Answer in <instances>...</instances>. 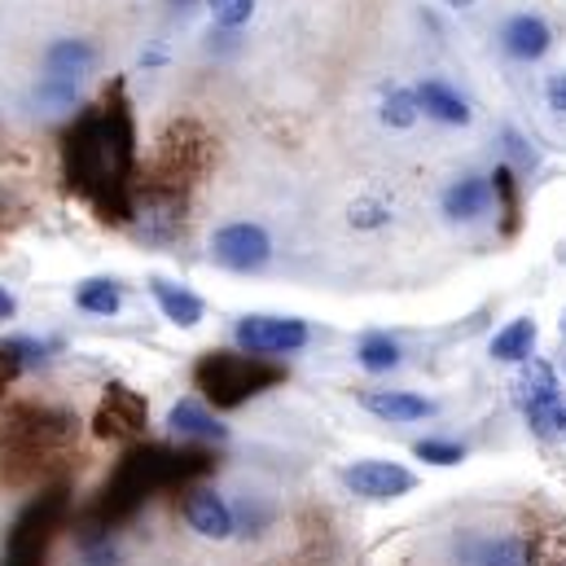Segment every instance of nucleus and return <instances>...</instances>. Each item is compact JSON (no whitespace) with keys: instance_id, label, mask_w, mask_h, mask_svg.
Returning <instances> with one entry per match:
<instances>
[{"instance_id":"f257e3e1","label":"nucleus","mask_w":566,"mask_h":566,"mask_svg":"<svg viewBox=\"0 0 566 566\" xmlns=\"http://www.w3.org/2000/svg\"><path fill=\"white\" fill-rule=\"evenodd\" d=\"M133 167V124L124 111H102L80 124L71 137V176L84 193L102 198L111 189H124Z\"/></svg>"},{"instance_id":"f03ea898","label":"nucleus","mask_w":566,"mask_h":566,"mask_svg":"<svg viewBox=\"0 0 566 566\" xmlns=\"http://www.w3.org/2000/svg\"><path fill=\"white\" fill-rule=\"evenodd\" d=\"M193 378H198V387L207 391L211 405L233 409V405L260 396L264 387H273V382H277V369H269L264 356H247V352H242V356H238V352H211V356L198 360Z\"/></svg>"},{"instance_id":"7ed1b4c3","label":"nucleus","mask_w":566,"mask_h":566,"mask_svg":"<svg viewBox=\"0 0 566 566\" xmlns=\"http://www.w3.org/2000/svg\"><path fill=\"white\" fill-rule=\"evenodd\" d=\"M452 566H536V541L527 532H461L452 541Z\"/></svg>"},{"instance_id":"20e7f679","label":"nucleus","mask_w":566,"mask_h":566,"mask_svg":"<svg viewBox=\"0 0 566 566\" xmlns=\"http://www.w3.org/2000/svg\"><path fill=\"white\" fill-rule=\"evenodd\" d=\"M233 338H238V347H242L247 356H290V352L307 347L312 329H307V321H298V316L251 312V316L238 321Z\"/></svg>"},{"instance_id":"39448f33","label":"nucleus","mask_w":566,"mask_h":566,"mask_svg":"<svg viewBox=\"0 0 566 566\" xmlns=\"http://www.w3.org/2000/svg\"><path fill=\"white\" fill-rule=\"evenodd\" d=\"M211 260L229 273H260L273 260V238L251 220L224 224L211 233Z\"/></svg>"},{"instance_id":"423d86ee","label":"nucleus","mask_w":566,"mask_h":566,"mask_svg":"<svg viewBox=\"0 0 566 566\" xmlns=\"http://www.w3.org/2000/svg\"><path fill=\"white\" fill-rule=\"evenodd\" d=\"M343 483H347L356 496H365V501H400V496H409V492L418 488V474L405 470L400 461H378V457H369V461H352V465L343 470Z\"/></svg>"},{"instance_id":"0eeeda50","label":"nucleus","mask_w":566,"mask_h":566,"mask_svg":"<svg viewBox=\"0 0 566 566\" xmlns=\"http://www.w3.org/2000/svg\"><path fill=\"white\" fill-rule=\"evenodd\" d=\"M145 418H149V409H145V400L137 391L106 387L102 409H97V434L102 439H133V434L145 430Z\"/></svg>"},{"instance_id":"6e6552de","label":"nucleus","mask_w":566,"mask_h":566,"mask_svg":"<svg viewBox=\"0 0 566 566\" xmlns=\"http://www.w3.org/2000/svg\"><path fill=\"white\" fill-rule=\"evenodd\" d=\"M510 391H514V405H518L527 418H532V413H545V409H554V405L563 400V382H558L554 365H545V360H536V356L514 374Z\"/></svg>"},{"instance_id":"1a4fd4ad","label":"nucleus","mask_w":566,"mask_h":566,"mask_svg":"<svg viewBox=\"0 0 566 566\" xmlns=\"http://www.w3.org/2000/svg\"><path fill=\"white\" fill-rule=\"evenodd\" d=\"M185 523L207 541H229L233 536V505L216 488H193L185 496Z\"/></svg>"},{"instance_id":"9d476101","label":"nucleus","mask_w":566,"mask_h":566,"mask_svg":"<svg viewBox=\"0 0 566 566\" xmlns=\"http://www.w3.org/2000/svg\"><path fill=\"white\" fill-rule=\"evenodd\" d=\"M492 198H496V185L488 176H461L443 189V216L452 224H474L492 211Z\"/></svg>"},{"instance_id":"9b49d317","label":"nucleus","mask_w":566,"mask_h":566,"mask_svg":"<svg viewBox=\"0 0 566 566\" xmlns=\"http://www.w3.org/2000/svg\"><path fill=\"white\" fill-rule=\"evenodd\" d=\"M501 49L518 62H541L549 49H554V31L545 18L536 13H514L505 27H501Z\"/></svg>"},{"instance_id":"f8f14e48","label":"nucleus","mask_w":566,"mask_h":566,"mask_svg":"<svg viewBox=\"0 0 566 566\" xmlns=\"http://www.w3.org/2000/svg\"><path fill=\"white\" fill-rule=\"evenodd\" d=\"M167 430L180 434V439H202V443H224V439H229V426L220 422L202 400H180V405H171Z\"/></svg>"},{"instance_id":"ddd939ff","label":"nucleus","mask_w":566,"mask_h":566,"mask_svg":"<svg viewBox=\"0 0 566 566\" xmlns=\"http://www.w3.org/2000/svg\"><path fill=\"white\" fill-rule=\"evenodd\" d=\"M360 405L382 418V422H422V418H434V400H426L418 391H365Z\"/></svg>"},{"instance_id":"4468645a","label":"nucleus","mask_w":566,"mask_h":566,"mask_svg":"<svg viewBox=\"0 0 566 566\" xmlns=\"http://www.w3.org/2000/svg\"><path fill=\"white\" fill-rule=\"evenodd\" d=\"M418 102H422V115H430L434 124H448V128H465L470 124V102L457 88H448L443 80L418 84Z\"/></svg>"},{"instance_id":"2eb2a0df","label":"nucleus","mask_w":566,"mask_h":566,"mask_svg":"<svg viewBox=\"0 0 566 566\" xmlns=\"http://www.w3.org/2000/svg\"><path fill=\"white\" fill-rule=\"evenodd\" d=\"M536 338H541V329H536V321L532 316H514L505 329H496V338H492V360H505V365H527L532 360V352H536Z\"/></svg>"},{"instance_id":"dca6fc26","label":"nucleus","mask_w":566,"mask_h":566,"mask_svg":"<svg viewBox=\"0 0 566 566\" xmlns=\"http://www.w3.org/2000/svg\"><path fill=\"white\" fill-rule=\"evenodd\" d=\"M149 290H154V298H158V307H163V316L171 321V325H180V329H193L198 321H202V298L193 294V290H185V285H171L163 282V277H149Z\"/></svg>"},{"instance_id":"f3484780","label":"nucleus","mask_w":566,"mask_h":566,"mask_svg":"<svg viewBox=\"0 0 566 566\" xmlns=\"http://www.w3.org/2000/svg\"><path fill=\"white\" fill-rule=\"evenodd\" d=\"M93 62H97V49H93L88 40H57V44H49V53H44L49 75H57V80H75V84L93 71Z\"/></svg>"},{"instance_id":"a211bd4d","label":"nucleus","mask_w":566,"mask_h":566,"mask_svg":"<svg viewBox=\"0 0 566 566\" xmlns=\"http://www.w3.org/2000/svg\"><path fill=\"white\" fill-rule=\"evenodd\" d=\"M356 360H360V369H369V374H391L396 365H400V343L391 338V334H365L360 338V347H356Z\"/></svg>"},{"instance_id":"6ab92c4d","label":"nucleus","mask_w":566,"mask_h":566,"mask_svg":"<svg viewBox=\"0 0 566 566\" xmlns=\"http://www.w3.org/2000/svg\"><path fill=\"white\" fill-rule=\"evenodd\" d=\"M75 303H80L84 312H93V316H115L119 303H124V294H119V282H111V277H93V282H84L80 290H75Z\"/></svg>"},{"instance_id":"aec40b11","label":"nucleus","mask_w":566,"mask_h":566,"mask_svg":"<svg viewBox=\"0 0 566 566\" xmlns=\"http://www.w3.org/2000/svg\"><path fill=\"white\" fill-rule=\"evenodd\" d=\"M422 115V102H418V88H391L382 97V124L387 128H413Z\"/></svg>"},{"instance_id":"412c9836","label":"nucleus","mask_w":566,"mask_h":566,"mask_svg":"<svg viewBox=\"0 0 566 566\" xmlns=\"http://www.w3.org/2000/svg\"><path fill=\"white\" fill-rule=\"evenodd\" d=\"M413 457L448 470V465H461V461H465V448L452 443V439H418V443H413Z\"/></svg>"},{"instance_id":"4be33fe9","label":"nucleus","mask_w":566,"mask_h":566,"mask_svg":"<svg viewBox=\"0 0 566 566\" xmlns=\"http://www.w3.org/2000/svg\"><path fill=\"white\" fill-rule=\"evenodd\" d=\"M80 566H119V545L111 541V532L80 541Z\"/></svg>"},{"instance_id":"5701e85b","label":"nucleus","mask_w":566,"mask_h":566,"mask_svg":"<svg viewBox=\"0 0 566 566\" xmlns=\"http://www.w3.org/2000/svg\"><path fill=\"white\" fill-rule=\"evenodd\" d=\"M44 343L35 338H0V365H40Z\"/></svg>"},{"instance_id":"b1692460","label":"nucleus","mask_w":566,"mask_h":566,"mask_svg":"<svg viewBox=\"0 0 566 566\" xmlns=\"http://www.w3.org/2000/svg\"><path fill=\"white\" fill-rule=\"evenodd\" d=\"M251 13H255V0H211L216 27H242L251 22Z\"/></svg>"},{"instance_id":"393cba45","label":"nucleus","mask_w":566,"mask_h":566,"mask_svg":"<svg viewBox=\"0 0 566 566\" xmlns=\"http://www.w3.org/2000/svg\"><path fill=\"white\" fill-rule=\"evenodd\" d=\"M391 220V207L387 202H356L352 207V224L356 229H382Z\"/></svg>"},{"instance_id":"a878e982","label":"nucleus","mask_w":566,"mask_h":566,"mask_svg":"<svg viewBox=\"0 0 566 566\" xmlns=\"http://www.w3.org/2000/svg\"><path fill=\"white\" fill-rule=\"evenodd\" d=\"M527 426L536 430V434H566V405L558 400L554 409H545V413H532Z\"/></svg>"},{"instance_id":"bb28decb","label":"nucleus","mask_w":566,"mask_h":566,"mask_svg":"<svg viewBox=\"0 0 566 566\" xmlns=\"http://www.w3.org/2000/svg\"><path fill=\"white\" fill-rule=\"evenodd\" d=\"M545 102H549L554 115H566V71L549 75V84H545Z\"/></svg>"},{"instance_id":"cd10ccee","label":"nucleus","mask_w":566,"mask_h":566,"mask_svg":"<svg viewBox=\"0 0 566 566\" xmlns=\"http://www.w3.org/2000/svg\"><path fill=\"white\" fill-rule=\"evenodd\" d=\"M13 312H18V303H13V294L0 285V321H13Z\"/></svg>"},{"instance_id":"c85d7f7f","label":"nucleus","mask_w":566,"mask_h":566,"mask_svg":"<svg viewBox=\"0 0 566 566\" xmlns=\"http://www.w3.org/2000/svg\"><path fill=\"white\" fill-rule=\"evenodd\" d=\"M448 4H452V9H470L474 0H448Z\"/></svg>"},{"instance_id":"c756f323","label":"nucleus","mask_w":566,"mask_h":566,"mask_svg":"<svg viewBox=\"0 0 566 566\" xmlns=\"http://www.w3.org/2000/svg\"><path fill=\"white\" fill-rule=\"evenodd\" d=\"M171 4H193V0H171Z\"/></svg>"},{"instance_id":"7c9ffc66","label":"nucleus","mask_w":566,"mask_h":566,"mask_svg":"<svg viewBox=\"0 0 566 566\" xmlns=\"http://www.w3.org/2000/svg\"><path fill=\"white\" fill-rule=\"evenodd\" d=\"M563 338H566V321H563Z\"/></svg>"}]
</instances>
